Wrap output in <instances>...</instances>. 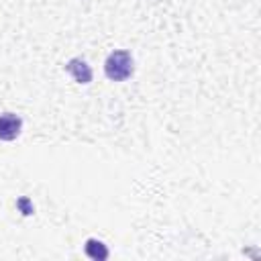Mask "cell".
Returning <instances> with one entry per match:
<instances>
[{
  "label": "cell",
  "instance_id": "1",
  "mask_svg": "<svg viewBox=\"0 0 261 261\" xmlns=\"http://www.w3.org/2000/svg\"><path fill=\"white\" fill-rule=\"evenodd\" d=\"M133 57L128 51H112L104 63V71H106V77L112 80V82H122L126 77L133 75Z\"/></svg>",
  "mask_w": 261,
  "mask_h": 261
},
{
  "label": "cell",
  "instance_id": "3",
  "mask_svg": "<svg viewBox=\"0 0 261 261\" xmlns=\"http://www.w3.org/2000/svg\"><path fill=\"white\" fill-rule=\"evenodd\" d=\"M65 69H67V71L75 77V82H80V84H88V82L92 80V69H90V65H88L86 61L77 59V57L69 59L67 65H65Z\"/></svg>",
  "mask_w": 261,
  "mask_h": 261
},
{
  "label": "cell",
  "instance_id": "2",
  "mask_svg": "<svg viewBox=\"0 0 261 261\" xmlns=\"http://www.w3.org/2000/svg\"><path fill=\"white\" fill-rule=\"evenodd\" d=\"M22 120L12 112L0 114V141H14L20 135Z\"/></svg>",
  "mask_w": 261,
  "mask_h": 261
},
{
  "label": "cell",
  "instance_id": "4",
  "mask_svg": "<svg viewBox=\"0 0 261 261\" xmlns=\"http://www.w3.org/2000/svg\"><path fill=\"white\" fill-rule=\"evenodd\" d=\"M86 255L92 257V259H96V261H102V259L108 257V249H106L104 243H100L96 239H88V243H86Z\"/></svg>",
  "mask_w": 261,
  "mask_h": 261
}]
</instances>
